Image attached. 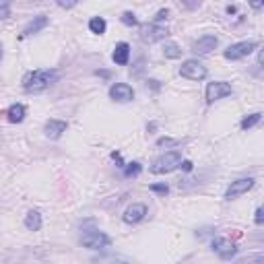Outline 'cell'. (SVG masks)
<instances>
[{
    "label": "cell",
    "mask_w": 264,
    "mask_h": 264,
    "mask_svg": "<svg viewBox=\"0 0 264 264\" xmlns=\"http://www.w3.org/2000/svg\"><path fill=\"white\" fill-rule=\"evenodd\" d=\"M58 70L54 68H38V70H31L23 77V89L27 93H42L46 91L50 85H54L58 81Z\"/></svg>",
    "instance_id": "6da1fadb"
},
{
    "label": "cell",
    "mask_w": 264,
    "mask_h": 264,
    "mask_svg": "<svg viewBox=\"0 0 264 264\" xmlns=\"http://www.w3.org/2000/svg\"><path fill=\"white\" fill-rule=\"evenodd\" d=\"M180 163H182V155L178 151H167V153H163L161 157H157V159L153 161L151 171L157 173V175L171 173V171H175L180 167Z\"/></svg>",
    "instance_id": "7a4b0ae2"
},
{
    "label": "cell",
    "mask_w": 264,
    "mask_h": 264,
    "mask_svg": "<svg viewBox=\"0 0 264 264\" xmlns=\"http://www.w3.org/2000/svg\"><path fill=\"white\" fill-rule=\"evenodd\" d=\"M81 243L89 250H103L112 243V239H110V235H105L99 229H87L81 233Z\"/></svg>",
    "instance_id": "3957f363"
},
{
    "label": "cell",
    "mask_w": 264,
    "mask_h": 264,
    "mask_svg": "<svg viewBox=\"0 0 264 264\" xmlns=\"http://www.w3.org/2000/svg\"><path fill=\"white\" fill-rule=\"evenodd\" d=\"M258 48V42H254V40H245V42H237V44H231L229 48H227L225 52H223V56H225V60H241V58H248L252 52Z\"/></svg>",
    "instance_id": "277c9868"
},
{
    "label": "cell",
    "mask_w": 264,
    "mask_h": 264,
    "mask_svg": "<svg viewBox=\"0 0 264 264\" xmlns=\"http://www.w3.org/2000/svg\"><path fill=\"white\" fill-rule=\"evenodd\" d=\"M233 93V87L229 83H225V81H213V83H208L206 85V91H204V99L206 103H215L223 97H229Z\"/></svg>",
    "instance_id": "5b68a950"
},
{
    "label": "cell",
    "mask_w": 264,
    "mask_h": 264,
    "mask_svg": "<svg viewBox=\"0 0 264 264\" xmlns=\"http://www.w3.org/2000/svg\"><path fill=\"white\" fill-rule=\"evenodd\" d=\"M180 75H182L184 79H188V81H202V79H206L208 70H206V66H204L202 62H198V60H186V62L180 66Z\"/></svg>",
    "instance_id": "8992f818"
},
{
    "label": "cell",
    "mask_w": 264,
    "mask_h": 264,
    "mask_svg": "<svg viewBox=\"0 0 264 264\" xmlns=\"http://www.w3.org/2000/svg\"><path fill=\"white\" fill-rule=\"evenodd\" d=\"M169 35L167 27L163 25H157V23H147L140 27V40L145 44H155V42H161Z\"/></svg>",
    "instance_id": "52a82bcc"
},
{
    "label": "cell",
    "mask_w": 264,
    "mask_h": 264,
    "mask_svg": "<svg viewBox=\"0 0 264 264\" xmlns=\"http://www.w3.org/2000/svg\"><path fill=\"white\" fill-rule=\"evenodd\" d=\"M210 248H213V252L221 260H231L237 254V245L229 239H225V237H215L213 241H210Z\"/></svg>",
    "instance_id": "ba28073f"
},
{
    "label": "cell",
    "mask_w": 264,
    "mask_h": 264,
    "mask_svg": "<svg viewBox=\"0 0 264 264\" xmlns=\"http://www.w3.org/2000/svg\"><path fill=\"white\" fill-rule=\"evenodd\" d=\"M254 184H256V180H254V178H239V180L231 182V186L225 190V200H233V198H237V196L245 194L248 190H252V188H254Z\"/></svg>",
    "instance_id": "9c48e42d"
},
{
    "label": "cell",
    "mask_w": 264,
    "mask_h": 264,
    "mask_svg": "<svg viewBox=\"0 0 264 264\" xmlns=\"http://www.w3.org/2000/svg\"><path fill=\"white\" fill-rule=\"evenodd\" d=\"M147 204L145 202H132L126 210H124V215H122V221L124 223H128V225H136V223H140L145 217H147Z\"/></svg>",
    "instance_id": "30bf717a"
},
{
    "label": "cell",
    "mask_w": 264,
    "mask_h": 264,
    "mask_svg": "<svg viewBox=\"0 0 264 264\" xmlns=\"http://www.w3.org/2000/svg\"><path fill=\"white\" fill-rule=\"evenodd\" d=\"M110 97L118 103H128L134 99V89L128 83H114L110 87Z\"/></svg>",
    "instance_id": "8fae6325"
},
{
    "label": "cell",
    "mask_w": 264,
    "mask_h": 264,
    "mask_svg": "<svg viewBox=\"0 0 264 264\" xmlns=\"http://www.w3.org/2000/svg\"><path fill=\"white\" fill-rule=\"evenodd\" d=\"M217 46H219V40L215 38V35H202V38H198L194 44H192V52L204 56V54H210Z\"/></svg>",
    "instance_id": "7c38bea8"
},
{
    "label": "cell",
    "mask_w": 264,
    "mask_h": 264,
    "mask_svg": "<svg viewBox=\"0 0 264 264\" xmlns=\"http://www.w3.org/2000/svg\"><path fill=\"white\" fill-rule=\"evenodd\" d=\"M66 128H68V124L64 120H56V118H52V120H48L46 122V126H44V134L50 138V140H58L64 132H66Z\"/></svg>",
    "instance_id": "4fadbf2b"
},
{
    "label": "cell",
    "mask_w": 264,
    "mask_h": 264,
    "mask_svg": "<svg viewBox=\"0 0 264 264\" xmlns=\"http://www.w3.org/2000/svg\"><path fill=\"white\" fill-rule=\"evenodd\" d=\"M112 60H114V64H118V66H126L128 60H130V46H128L126 42L116 44L114 54H112Z\"/></svg>",
    "instance_id": "5bb4252c"
},
{
    "label": "cell",
    "mask_w": 264,
    "mask_h": 264,
    "mask_svg": "<svg viewBox=\"0 0 264 264\" xmlns=\"http://www.w3.org/2000/svg\"><path fill=\"white\" fill-rule=\"evenodd\" d=\"M48 17L46 15H38V17H33V19L25 25V29H23V38H27V35H33V33H40L42 29H46L48 27Z\"/></svg>",
    "instance_id": "9a60e30c"
},
{
    "label": "cell",
    "mask_w": 264,
    "mask_h": 264,
    "mask_svg": "<svg viewBox=\"0 0 264 264\" xmlns=\"http://www.w3.org/2000/svg\"><path fill=\"white\" fill-rule=\"evenodd\" d=\"M25 105L23 103H13L11 108L7 110V116H9V122H13V124H21V122L25 120Z\"/></svg>",
    "instance_id": "2e32d148"
},
{
    "label": "cell",
    "mask_w": 264,
    "mask_h": 264,
    "mask_svg": "<svg viewBox=\"0 0 264 264\" xmlns=\"http://www.w3.org/2000/svg\"><path fill=\"white\" fill-rule=\"evenodd\" d=\"M25 227L29 231H40L42 229V213L40 210H29L25 215Z\"/></svg>",
    "instance_id": "e0dca14e"
},
{
    "label": "cell",
    "mask_w": 264,
    "mask_h": 264,
    "mask_svg": "<svg viewBox=\"0 0 264 264\" xmlns=\"http://www.w3.org/2000/svg\"><path fill=\"white\" fill-rule=\"evenodd\" d=\"M260 120H262V112H254V114H250V116L241 118L239 126H241V130H250V128H254L256 124H260Z\"/></svg>",
    "instance_id": "ac0fdd59"
},
{
    "label": "cell",
    "mask_w": 264,
    "mask_h": 264,
    "mask_svg": "<svg viewBox=\"0 0 264 264\" xmlns=\"http://www.w3.org/2000/svg\"><path fill=\"white\" fill-rule=\"evenodd\" d=\"M105 29H108V23H105L103 17H93V19L89 21V31L95 33V35H103Z\"/></svg>",
    "instance_id": "d6986e66"
},
{
    "label": "cell",
    "mask_w": 264,
    "mask_h": 264,
    "mask_svg": "<svg viewBox=\"0 0 264 264\" xmlns=\"http://www.w3.org/2000/svg\"><path fill=\"white\" fill-rule=\"evenodd\" d=\"M163 56H165V58H169V60H175V58H180V56H182V50H180V46H178V44L169 42V44H165V46H163Z\"/></svg>",
    "instance_id": "ffe728a7"
},
{
    "label": "cell",
    "mask_w": 264,
    "mask_h": 264,
    "mask_svg": "<svg viewBox=\"0 0 264 264\" xmlns=\"http://www.w3.org/2000/svg\"><path fill=\"white\" fill-rule=\"evenodd\" d=\"M124 178H136V175L143 171V165H140L138 161H132V163H124Z\"/></svg>",
    "instance_id": "44dd1931"
},
{
    "label": "cell",
    "mask_w": 264,
    "mask_h": 264,
    "mask_svg": "<svg viewBox=\"0 0 264 264\" xmlns=\"http://www.w3.org/2000/svg\"><path fill=\"white\" fill-rule=\"evenodd\" d=\"M120 21L124 23L126 27H136V25H138V19H136V15H134V13H130V11H126V13H122V17H120Z\"/></svg>",
    "instance_id": "7402d4cb"
},
{
    "label": "cell",
    "mask_w": 264,
    "mask_h": 264,
    "mask_svg": "<svg viewBox=\"0 0 264 264\" xmlns=\"http://www.w3.org/2000/svg\"><path fill=\"white\" fill-rule=\"evenodd\" d=\"M149 190H151V192H155V194H161V196L169 194V186H167L165 182H161V184H151V186H149Z\"/></svg>",
    "instance_id": "603a6c76"
},
{
    "label": "cell",
    "mask_w": 264,
    "mask_h": 264,
    "mask_svg": "<svg viewBox=\"0 0 264 264\" xmlns=\"http://www.w3.org/2000/svg\"><path fill=\"white\" fill-rule=\"evenodd\" d=\"M237 264H264V256H262V254H252V256H248V258L239 260Z\"/></svg>",
    "instance_id": "cb8c5ba5"
},
{
    "label": "cell",
    "mask_w": 264,
    "mask_h": 264,
    "mask_svg": "<svg viewBox=\"0 0 264 264\" xmlns=\"http://www.w3.org/2000/svg\"><path fill=\"white\" fill-rule=\"evenodd\" d=\"M167 15H169V11H167V9L157 11V15H155V21H153V23H157V25H159V21H165V19H167Z\"/></svg>",
    "instance_id": "d4e9b609"
},
{
    "label": "cell",
    "mask_w": 264,
    "mask_h": 264,
    "mask_svg": "<svg viewBox=\"0 0 264 264\" xmlns=\"http://www.w3.org/2000/svg\"><path fill=\"white\" fill-rule=\"evenodd\" d=\"M254 223H256V225H262V223H264V210H262V206L256 208V213H254Z\"/></svg>",
    "instance_id": "484cf974"
},
{
    "label": "cell",
    "mask_w": 264,
    "mask_h": 264,
    "mask_svg": "<svg viewBox=\"0 0 264 264\" xmlns=\"http://www.w3.org/2000/svg\"><path fill=\"white\" fill-rule=\"evenodd\" d=\"M178 140H171V138H159L157 140V147H169V145H175Z\"/></svg>",
    "instance_id": "4316f807"
},
{
    "label": "cell",
    "mask_w": 264,
    "mask_h": 264,
    "mask_svg": "<svg viewBox=\"0 0 264 264\" xmlns=\"http://www.w3.org/2000/svg\"><path fill=\"white\" fill-rule=\"evenodd\" d=\"M180 167H182L184 171H192V167H194V165H192V161H182Z\"/></svg>",
    "instance_id": "83f0119b"
},
{
    "label": "cell",
    "mask_w": 264,
    "mask_h": 264,
    "mask_svg": "<svg viewBox=\"0 0 264 264\" xmlns=\"http://www.w3.org/2000/svg\"><path fill=\"white\" fill-rule=\"evenodd\" d=\"M0 13L3 17H9V3H0Z\"/></svg>",
    "instance_id": "f1b7e54d"
},
{
    "label": "cell",
    "mask_w": 264,
    "mask_h": 264,
    "mask_svg": "<svg viewBox=\"0 0 264 264\" xmlns=\"http://www.w3.org/2000/svg\"><path fill=\"white\" fill-rule=\"evenodd\" d=\"M77 3H58V7H62V9H73Z\"/></svg>",
    "instance_id": "f546056e"
},
{
    "label": "cell",
    "mask_w": 264,
    "mask_h": 264,
    "mask_svg": "<svg viewBox=\"0 0 264 264\" xmlns=\"http://www.w3.org/2000/svg\"><path fill=\"white\" fill-rule=\"evenodd\" d=\"M227 13H229V15H235V13H237V9H235L233 5H229V7H227Z\"/></svg>",
    "instance_id": "4dcf8cb0"
},
{
    "label": "cell",
    "mask_w": 264,
    "mask_h": 264,
    "mask_svg": "<svg viewBox=\"0 0 264 264\" xmlns=\"http://www.w3.org/2000/svg\"><path fill=\"white\" fill-rule=\"evenodd\" d=\"M97 75H101V77H105V79L110 77V73H108V70H101V73H99V70H97Z\"/></svg>",
    "instance_id": "1f68e13d"
},
{
    "label": "cell",
    "mask_w": 264,
    "mask_h": 264,
    "mask_svg": "<svg viewBox=\"0 0 264 264\" xmlns=\"http://www.w3.org/2000/svg\"><path fill=\"white\" fill-rule=\"evenodd\" d=\"M0 60H3V48H0Z\"/></svg>",
    "instance_id": "d6a6232c"
}]
</instances>
